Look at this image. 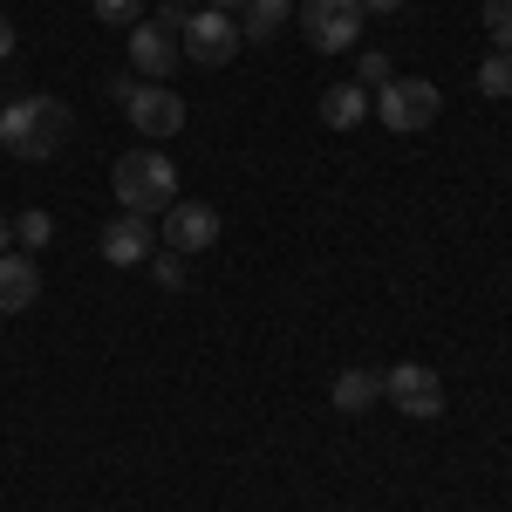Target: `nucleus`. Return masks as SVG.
Here are the masks:
<instances>
[{"mask_svg":"<svg viewBox=\"0 0 512 512\" xmlns=\"http://www.w3.org/2000/svg\"><path fill=\"white\" fill-rule=\"evenodd\" d=\"M355 82H362V89H383V82H390V55H383V48H362V62H355Z\"/></svg>","mask_w":512,"mask_h":512,"instance_id":"obj_20","label":"nucleus"},{"mask_svg":"<svg viewBox=\"0 0 512 512\" xmlns=\"http://www.w3.org/2000/svg\"><path fill=\"white\" fill-rule=\"evenodd\" d=\"M328 396H335V410H349V417H362V410H369V403L383 396V369H342Z\"/></svg>","mask_w":512,"mask_h":512,"instance_id":"obj_14","label":"nucleus"},{"mask_svg":"<svg viewBox=\"0 0 512 512\" xmlns=\"http://www.w3.org/2000/svg\"><path fill=\"white\" fill-rule=\"evenodd\" d=\"M205 7H219V14H239V7H246V0H205Z\"/></svg>","mask_w":512,"mask_h":512,"instance_id":"obj_25","label":"nucleus"},{"mask_svg":"<svg viewBox=\"0 0 512 512\" xmlns=\"http://www.w3.org/2000/svg\"><path fill=\"white\" fill-rule=\"evenodd\" d=\"M478 89H485V96H512V55L492 48V55L478 62Z\"/></svg>","mask_w":512,"mask_h":512,"instance_id":"obj_16","label":"nucleus"},{"mask_svg":"<svg viewBox=\"0 0 512 512\" xmlns=\"http://www.w3.org/2000/svg\"><path fill=\"white\" fill-rule=\"evenodd\" d=\"M192 14H198V7H185V0H164L151 21H158V28H171V35H185V21H192Z\"/></svg>","mask_w":512,"mask_h":512,"instance_id":"obj_21","label":"nucleus"},{"mask_svg":"<svg viewBox=\"0 0 512 512\" xmlns=\"http://www.w3.org/2000/svg\"><path fill=\"white\" fill-rule=\"evenodd\" d=\"M110 96L123 103V117L144 137H178L185 130V96L171 82H137V76H110Z\"/></svg>","mask_w":512,"mask_h":512,"instance_id":"obj_3","label":"nucleus"},{"mask_svg":"<svg viewBox=\"0 0 512 512\" xmlns=\"http://www.w3.org/2000/svg\"><path fill=\"white\" fill-rule=\"evenodd\" d=\"M48 239H55V219H48L41 205H28V212H14V246H21V253H41Z\"/></svg>","mask_w":512,"mask_h":512,"instance_id":"obj_15","label":"nucleus"},{"mask_svg":"<svg viewBox=\"0 0 512 512\" xmlns=\"http://www.w3.org/2000/svg\"><path fill=\"white\" fill-rule=\"evenodd\" d=\"M485 35L499 55H512V0H485Z\"/></svg>","mask_w":512,"mask_h":512,"instance_id":"obj_17","label":"nucleus"},{"mask_svg":"<svg viewBox=\"0 0 512 512\" xmlns=\"http://www.w3.org/2000/svg\"><path fill=\"white\" fill-rule=\"evenodd\" d=\"M7 246H14V219L0 212V253H7Z\"/></svg>","mask_w":512,"mask_h":512,"instance_id":"obj_24","label":"nucleus"},{"mask_svg":"<svg viewBox=\"0 0 512 512\" xmlns=\"http://www.w3.org/2000/svg\"><path fill=\"white\" fill-rule=\"evenodd\" d=\"M110 185H117V205L123 212H144V219H158L178 205V164L164 158V151H123L117 171H110Z\"/></svg>","mask_w":512,"mask_h":512,"instance_id":"obj_2","label":"nucleus"},{"mask_svg":"<svg viewBox=\"0 0 512 512\" xmlns=\"http://www.w3.org/2000/svg\"><path fill=\"white\" fill-rule=\"evenodd\" d=\"M35 301H41V260L21 253V246H7L0 253V315H28Z\"/></svg>","mask_w":512,"mask_h":512,"instance_id":"obj_9","label":"nucleus"},{"mask_svg":"<svg viewBox=\"0 0 512 512\" xmlns=\"http://www.w3.org/2000/svg\"><path fill=\"white\" fill-rule=\"evenodd\" d=\"M151 253H158V226H151L144 212H123V219L103 226V260H110V267H144Z\"/></svg>","mask_w":512,"mask_h":512,"instance_id":"obj_8","label":"nucleus"},{"mask_svg":"<svg viewBox=\"0 0 512 512\" xmlns=\"http://www.w3.org/2000/svg\"><path fill=\"white\" fill-rule=\"evenodd\" d=\"M212 239H219V205H185V198H178V205L164 212V246H171V253H205Z\"/></svg>","mask_w":512,"mask_h":512,"instance_id":"obj_10","label":"nucleus"},{"mask_svg":"<svg viewBox=\"0 0 512 512\" xmlns=\"http://www.w3.org/2000/svg\"><path fill=\"white\" fill-rule=\"evenodd\" d=\"M383 396H390L403 417H417V424L444 417V383H437V369H424V362H396V369H383Z\"/></svg>","mask_w":512,"mask_h":512,"instance_id":"obj_7","label":"nucleus"},{"mask_svg":"<svg viewBox=\"0 0 512 512\" xmlns=\"http://www.w3.org/2000/svg\"><path fill=\"white\" fill-rule=\"evenodd\" d=\"M178 48H185V62H198V69H226L246 41H239V21H233V14L198 7L192 21H185V35H178Z\"/></svg>","mask_w":512,"mask_h":512,"instance_id":"obj_6","label":"nucleus"},{"mask_svg":"<svg viewBox=\"0 0 512 512\" xmlns=\"http://www.w3.org/2000/svg\"><path fill=\"white\" fill-rule=\"evenodd\" d=\"M233 21H239V41H274L294 21V0H246Z\"/></svg>","mask_w":512,"mask_h":512,"instance_id":"obj_12","label":"nucleus"},{"mask_svg":"<svg viewBox=\"0 0 512 512\" xmlns=\"http://www.w3.org/2000/svg\"><path fill=\"white\" fill-rule=\"evenodd\" d=\"M362 117H369V89H362V82H335V89L321 96V123H328V130H355Z\"/></svg>","mask_w":512,"mask_h":512,"instance_id":"obj_13","label":"nucleus"},{"mask_svg":"<svg viewBox=\"0 0 512 512\" xmlns=\"http://www.w3.org/2000/svg\"><path fill=\"white\" fill-rule=\"evenodd\" d=\"M96 21H103V28H137L144 7H137V0H96Z\"/></svg>","mask_w":512,"mask_h":512,"instance_id":"obj_19","label":"nucleus"},{"mask_svg":"<svg viewBox=\"0 0 512 512\" xmlns=\"http://www.w3.org/2000/svg\"><path fill=\"white\" fill-rule=\"evenodd\" d=\"M294 21L321 55H342V48L362 41V7L355 0H294Z\"/></svg>","mask_w":512,"mask_h":512,"instance_id":"obj_5","label":"nucleus"},{"mask_svg":"<svg viewBox=\"0 0 512 512\" xmlns=\"http://www.w3.org/2000/svg\"><path fill=\"white\" fill-rule=\"evenodd\" d=\"M7 55H14V21L0 14V62H7Z\"/></svg>","mask_w":512,"mask_h":512,"instance_id":"obj_23","label":"nucleus"},{"mask_svg":"<svg viewBox=\"0 0 512 512\" xmlns=\"http://www.w3.org/2000/svg\"><path fill=\"white\" fill-rule=\"evenodd\" d=\"M69 130H76V117L55 103V96H21V103H7L0 110V144L14 151V158H55L62 144H69Z\"/></svg>","mask_w":512,"mask_h":512,"instance_id":"obj_1","label":"nucleus"},{"mask_svg":"<svg viewBox=\"0 0 512 512\" xmlns=\"http://www.w3.org/2000/svg\"><path fill=\"white\" fill-rule=\"evenodd\" d=\"M178 55H185V48H178L171 28H158V21H137V28H130V69H137V76L164 82L178 69Z\"/></svg>","mask_w":512,"mask_h":512,"instance_id":"obj_11","label":"nucleus"},{"mask_svg":"<svg viewBox=\"0 0 512 512\" xmlns=\"http://www.w3.org/2000/svg\"><path fill=\"white\" fill-rule=\"evenodd\" d=\"M144 267H151V280H158L164 294H178V287H185V253H151Z\"/></svg>","mask_w":512,"mask_h":512,"instance_id":"obj_18","label":"nucleus"},{"mask_svg":"<svg viewBox=\"0 0 512 512\" xmlns=\"http://www.w3.org/2000/svg\"><path fill=\"white\" fill-rule=\"evenodd\" d=\"M369 110L383 117V130L410 137V130L437 123L444 96H437V82H424V76H390V82H383V96H369Z\"/></svg>","mask_w":512,"mask_h":512,"instance_id":"obj_4","label":"nucleus"},{"mask_svg":"<svg viewBox=\"0 0 512 512\" xmlns=\"http://www.w3.org/2000/svg\"><path fill=\"white\" fill-rule=\"evenodd\" d=\"M355 7H362V14H396L403 0H355Z\"/></svg>","mask_w":512,"mask_h":512,"instance_id":"obj_22","label":"nucleus"}]
</instances>
